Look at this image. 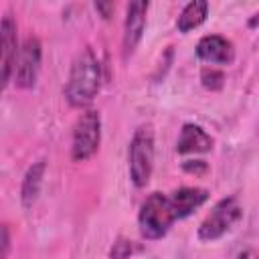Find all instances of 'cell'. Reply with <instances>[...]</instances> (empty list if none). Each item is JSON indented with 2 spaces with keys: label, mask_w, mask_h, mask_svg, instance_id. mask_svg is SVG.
<instances>
[{
  "label": "cell",
  "mask_w": 259,
  "mask_h": 259,
  "mask_svg": "<svg viewBox=\"0 0 259 259\" xmlns=\"http://www.w3.org/2000/svg\"><path fill=\"white\" fill-rule=\"evenodd\" d=\"M101 85L99 61L91 49H83L69 71V79L65 85V97L73 107H87Z\"/></svg>",
  "instance_id": "1"
},
{
  "label": "cell",
  "mask_w": 259,
  "mask_h": 259,
  "mask_svg": "<svg viewBox=\"0 0 259 259\" xmlns=\"http://www.w3.org/2000/svg\"><path fill=\"white\" fill-rule=\"evenodd\" d=\"M174 221H178V217L170 200V194L152 192L140 206V214H138L140 233L150 241L162 239L170 231Z\"/></svg>",
  "instance_id": "2"
},
{
  "label": "cell",
  "mask_w": 259,
  "mask_h": 259,
  "mask_svg": "<svg viewBox=\"0 0 259 259\" xmlns=\"http://www.w3.org/2000/svg\"><path fill=\"white\" fill-rule=\"evenodd\" d=\"M130 178L132 182L142 188L150 182L152 168H154V134L148 125H142L136 130L130 142Z\"/></svg>",
  "instance_id": "3"
},
{
  "label": "cell",
  "mask_w": 259,
  "mask_h": 259,
  "mask_svg": "<svg viewBox=\"0 0 259 259\" xmlns=\"http://www.w3.org/2000/svg\"><path fill=\"white\" fill-rule=\"evenodd\" d=\"M101 142V117L95 109H87L79 115L75 130H73V142H71V156L75 162L89 160Z\"/></svg>",
  "instance_id": "4"
},
{
  "label": "cell",
  "mask_w": 259,
  "mask_h": 259,
  "mask_svg": "<svg viewBox=\"0 0 259 259\" xmlns=\"http://www.w3.org/2000/svg\"><path fill=\"white\" fill-rule=\"evenodd\" d=\"M241 204L235 196H227L223 200H219L212 210L204 217V221L198 227V239L200 241H217L221 239L225 233H229L233 229V225L241 219Z\"/></svg>",
  "instance_id": "5"
},
{
  "label": "cell",
  "mask_w": 259,
  "mask_h": 259,
  "mask_svg": "<svg viewBox=\"0 0 259 259\" xmlns=\"http://www.w3.org/2000/svg\"><path fill=\"white\" fill-rule=\"evenodd\" d=\"M38 69H40V42L36 36H28L16 57L14 63V83L20 89H30L36 83L38 77Z\"/></svg>",
  "instance_id": "6"
},
{
  "label": "cell",
  "mask_w": 259,
  "mask_h": 259,
  "mask_svg": "<svg viewBox=\"0 0 259 259\" xmlns=\"http://www.w3.org/2000/svg\"><path fill=\"white\" fill-rule=\"evenodd\" d=\"M146 12L148 2H130L125 12V24H123V57L127 59L138 42L142 40L144 28H146Z\"/></svg>",
  "instance_id": "7"
},
{
  "label": "cell",
  "mask_w": 259,
  "mask_h": 259,
  "mask_svg": "<svg viewBox=\"0 0 259 259\" xmlns=\"http://www.w3.org/2000/svg\"><path fill=\"white\" fill-rule=\"evenodd\" d=\"M0 40H2V85L6 87L14 73V63L18 57V45H16V22L10 14H4L0 24Z\"/></svg>",
  "instance_id": "8"
},
{
  "label": "cell",
  "mask_w": 259,
  "mask_h": 259,
  "mask_svg": "<svg viewBox=\"0 0 259 259\" xmlns=\"http://www.w3.org/2000/svg\"><path fill=\"white\" fill-rule=\"evenodd\" d=\"M196 55H198V59H202L210 65H229L235 59V49H233V42L227 40L225 36L208 34L198 40Z\"/></svg>",
  "instance_id": "9"
},
{
  "label": "cell",
  "mask_w": 259,
  "mask_h": 259,
  "mask_svg": "<svg viewBox=\"0 0 259 259\" xmlns=\"http://www.w3.org/2000/svg\"><path fill=\"white\" fill-rule=\"evenodd\" d=\"M212 148V138L194 123H184L176 142V152L178 154H202Z\"/></svg>",
  "instance_id": "10"
},
{
  "label": "cell",
  "mask_w": 259,
  "mask_h": 259,
  "mask_svg": "<svg viewBox=\"0 0 259 259\" xmlns=\"http://www.w3.org/2000/svg\"><path fill=\"white\" fill-rule=\"evenodd\" d=\"M206 198H208V192L204 188H196V186H184L170 194V200L174 204L178 219H184L190 212H194L200 204L206 202Z\"/></svg>",
  "instance_id": "11"
},
{
  "label": "cell",
  "mask_w": 259,
  "mask_h": 259,
  "mask_svg": "<svg viewBox=\"0 0 259 259\" xmlns=\"http://www.w3.org/2000/svg\"><path fill=\"white\" fill-rule=\"evenodd\" d=\"M42 176H45V162L38 160L34 162L26 174H24V180H22V186H20V200L22 204L28 208L32 206V202L36 200L38 192H40V184H42Z\"/></svg>",
  "instance_id": "12"
},
{
  "label": "cell",
  "mask_w": 259,
  "mask_h": 259,
  "mask_svg": "<svg viewBox=\"0 0 259 259\" xmlns=\"http://www.w3.org/2000/svg\"><path fill=\"white\" fill-rule=\"evenodd\" d=\"M206 14H208V4H206L204 0H192V2H188V4L184 6V10L180 12V16H178V20H176V28H178L180 32H188V30L200 26V24L204 22Z\"/></svg>",
  "instance_id": "13"
},
{
  "label": "cell",
  "mask_w": 259,
  "mask_h": 259,
  "mask_svg": "<svg viewBox=\"0 0 259 259\" xmlns=\"http://www.w3.org/2000/svg\"><path fill=\"white\" fill-rule=\"evenodd\" d=\"M200 81H202V85H204L206 89L217 91V89L223 87L225 75H223V71H219V69H214V67H206V69H202V73H200Z\"/></svg>",
  "instance_id": "14"
},
{
  "label": "cell",
  "mask_w": 259,
  "mask_h": 259,
  "mask_svg": "<svg viewBox=\"0 0 259 259\" xmlns=\"http://www.w3.org/2000/svg\"><path fill=\"white\" fill-rule=\"evenodd\" d=\"M132 251H134V247H132V241L119 239L117 243H113L109 257H111V259H127V257L132 255Z\"/></svg>",
  "instance_id": "15"
},
{
  "label": "cell",
  "mask_w": 259,
  "mask_h": 259,
  "mask_svg": "<svg viewBox=\"0 0 259 259\" xmlns=\"http://www.w3.org/2000/svg\"><path fill=\"white\" fill-rule=\"evenodd\" d=\"M184 170L186 172H194V174H200V172H206V164L202 160H194L192 162H184Z\"/></svg>",
  "instance_id": "16"
},
{
  "label": "cell",
  "mask_w": 259,
  "mask_h": 259,
  "mask_svg": "<svg viewBox=\"0 0 259 259\" xmlns=\"http://www.w3.org/2000/svg\"><path fill=\"white\" fill-rule=\"evenodd\" d=\"M8 249H10V237H8V227L2 225V251H0V257L4 259L8 255Z\"/></svg>",
  "instance_id": "17"
},
{
  "label": "cell",
  "mask_w": 259,
  "mask_h": 259,
  "mask_svg": "<svg viewBox=\"0 0 259 259\" xmlns=\"http://www.w3.org/2000/svg\"><path fill=\"white\" fill-rule=\"evenodd\" d=\"M95 10H99V12L103 14V18H109V14H111V10H113V4H111V2H97V4H95Z\"/></svg>",
  "instance_id": "18"
},
{
  "label": "cell",
  "mask_w": 259,
  "mask_h": 259,
  "mask_svg": "<svg viewBox=\"0 0 259 259\" xmlns=\"http://www.w3.org/2000/svg\"><path fill=\"white\" fill-rule=\"evenodd\" d=\"M249 26H255V28H259V12H257V14H253V16L249 18Z\"/></svg>",
  "instance_id": "19"
}]
</instances>
